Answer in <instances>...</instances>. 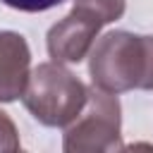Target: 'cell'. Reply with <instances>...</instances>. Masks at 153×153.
Instances as JSON below:
<instances>
[{"mask_svg": "<svg viewBox=\"0 0 153 153\" xmlns=\"http://www.w3.org/2000/svg\"><path fill=\"white\" fill-rule=\"evenodd\" d=\"M88 74L93 86L110 93L153 91V36L131 31L100 36L88 53Z\"/></svg>", "mask_w": 153, "mask_h": 153, "instance_id": "obj_1", "label": "cell"}, {"mask_svg": "<svg viewBox=\"0 0 153 153\" xmlns=\"http://www.w3.org/2000/svg\"><path fill=\"white\" fill-rule=\"evenodd\" d=\"M19 148H22L19 131L12 122V117L5 110H0V153H14Z\"/></svg>", "mask_w": 153, "mask_h": 153, "instance_id": "obj_7", "label": "cell"}, {"mask_svg": "<svg viewBox=\"0 0 153 153\" xmlns=\"http://www.w3.org/2000/svg\"><path fill=\"white\" fill-rule=\"evenodd\" d=\"M31 74V50L22 33L0 31V103L22 98Z\"/></svg>", "mask_w": 153, "mask_h": 153, "instance_id": "obj_5", "label": "cell"}, {"mask_svg": "<svg viewBox=\"0 0 153 153\" xmlns=\"http://www.w3.org/2000/svg\"><path fill=\"white\" fill-rule=\"evenodd\" d=\"M100 29L103 26L96 19L72 10L57 24L50 26V31L45 36L48 55L55 62H69V65L72 62H81L84 57H88Z\"/></svg>", "mask_w": 153, "mask_h": 153, "instance_id": "obj_4", "label": "cell"}, {"mask_svg": "<svg viewBox=\"0 0 153 153\" xmlns=\"http://www.w3.org/2000/svg\"><path fill=\"white\" fill-rule=\"evenodd\" d=\"M0 2H5L7 7L19 10V12H45L50 7L62 5L65 0H0Z\"/></svg>", "mask_w": 153, "mask_h": 153, "instance_id": "obj_8", "label": "cell"}, {"mask_svg": "<svg viewBox=\"0 0 153 153\" xmlns=\"http://www.w3.org/2000/svg\"><path fill=\"white\" fill-rule=\"evenodd\" d=\"M88 86L76 79L65 62H41L31 69L22 93L24 108L45 127H67L86 105Z\"/></svg>", "mask_w": 153, "mask_h": 153, "instance_id": "obj_2", "label": "cell"}, {"mask_svg": "<svg viewBox=\"0 0 153 153\" xmlns=\"http://www.w3.org/2000/svg\"><path fill=\"white\" fill-rule=\"evenodd\" d=\"M72 10L86 14V17L96 19L100 26H105V24L117 22L124 14L127 0H74Z\"/></svg>", "mask_w": 153, "mask_h": 153, "instance_id": "obj_6", "label": "cell"}, {"mask_svg": "<svg viewBox=\"0 0 153 153\" xmlns=\"http://www.w3.org/2000/svg\"><path fill=\"white\" fill-rule=\"evenodd\" d=\"M67 153H110L122 148V108L117 93L88 88L84 110L65 127Z\"/></svg>", "mask_w": 153, "mask_h": 153, "instance_id": "obj_3", "label": "cell"}]
</instances>
